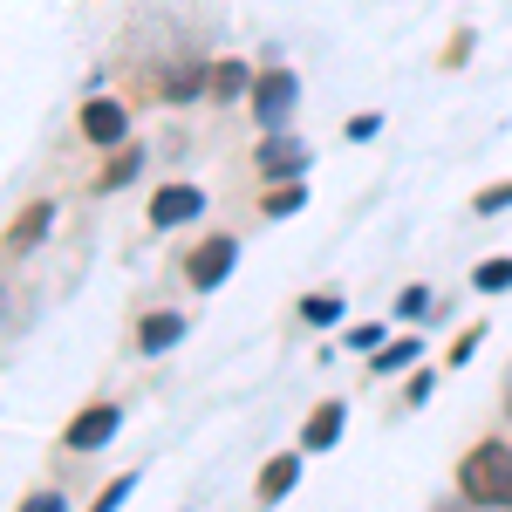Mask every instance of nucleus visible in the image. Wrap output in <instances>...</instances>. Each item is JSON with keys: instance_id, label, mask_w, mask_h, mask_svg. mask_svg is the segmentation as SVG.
I'll use <instances>...</instances> for the list:
<instances>
[{"instance_id": "nucleus-1", "label": "nucleus", "mask_w": 512, "mask_h": 512, "mask_svg": "<svg viewBox=\"0 0 512 512\" xmlns=\"http://www.w3.org/2000/svg\"><path fill=\"white\" fill-rule=\"evenodd\" d=\"M458 492H465L472 506L506 512L512 506V451L506 444H472V451L458 458Z\"/></svg>"}, {"instance_id": "nucleus-2", "label": "nucleus", "mask_w": 512, "mask_h": 512, "mask_svg": "<svg viewBox=\"0 0 512 512\" xmlns=\"http://www.w3.org/2000/svg\"><path fill=\"white\" fill-rule=\"evenodd\" d=\"M294 103H301V82L287 76V69H274V76L253 82V110H260V130H280V123L294 117Z\"/></svg>"}, {"instance_id": "nucleus-3", "label": "nucleus", "mask_w": 512, "mask_h": 512, "mask_svg": "<svg viewBox=\"0 0 512 512\" xmlns=\"http://www.w3.org/2000/svg\"><path fill=\"white\" fill-rule=\"evenodd\" d=\"M117 424H123L117 403H89L76 424H69V437H62V444H69V451H103V444L117 437Z\"/></svg>"}, {"instance_id": "nucleus-4", "label": "nucleus", "mask_w": 512, "mask_h": 512, "mask_svg": "<svg viewBox=\"0 0 512 512\" xmlns=\"http://www.w3.org/2000/svg\"><path fill=\"white\" fill-rule=\"evenodd\" d=\"M82 137H89V144H123V137H130V110L110 103V96H89V103H82Z\"/></svg>"}, {"instance_id": "nucleus-5", "label": "nucleus", "mask_w": 512, "mask_h": 512, "mask_svg": "<svg viewBox=\"0 0 512 512\" xmlns=\"http://www.w3.org/2000/svg\"><path fill=\"white\" fill-rule=\"evenodd\" d=\"M233 260H239V246H233V239H205L192 260H185V280H192L198 294H205V287H219V280L233 274Z\"/></svg>"}, {"instance_id": "nucleus-6", "label": "nucleus", "mask_w": 512, "mask_h": 512, "mask_svg": "<svg viewBox=\"0 0 512 512\" xmlns=\"http://www.w3.org/2000/svg\"><path fill=\"white\" fill-rule=\"evenodd\" d=\"M198 212H205V192H192V185H164V192L151 198V226H185Z\"/></svg>"}, {"instance_id": "nucleus-7", "label": "nucleus", "mask_w": 512, "mask_h": 512, "mask_svg": "<svg viewBox=\"0 0 512 512\" xmlns=\"http://www.w3.org/2000/svg\"><path fill=\"white\" fill-rule=\"evenodd\" d=\"M48 226H55V205H48V198H35V205H28V212L7 226V253H28V246H41V233H48Z\"/></svg>"}, {"instance_id": "nucleus-8", "label": "nucleus", "mask_w": 512, "mask_h": 512, "mask_svg": "<svg viewBox=\"0 0 512 512\" xmlns=\"http://www.w3.org/2000/svg\"><path fill=\"white\" fill-rule=\"evenodd\" d=\"M178 335H185V315H171V308H164V315H144V328H137V349H144V355H164Z\"/></svg>"}, {"instance_id": "nucleus-9", "label": "nucleus", "mask_w": 512, "mask_h": 512, "mask_svg": "<svg viewBox=\"0 0 512 512\" xmlns=\"http://www.w3.org/2000/svg\"><path fill=\"white\" fill-rule=\"evenodd\" d=\"M342 424H349V410H342V403H321L315 417H308V431H301V444H308V451H328V444L342 437Z\"/></svg>"}, {"instance_id": "nucleus-10", "label": "nucleus", "mask_w": 512, "mask_h": 512, "mask_svg": "<svg viewBox=\"0 0 512 512\" xmlns=\"http://www.w3.org/2000/svg\"><path fill=\"white\" fill-rule=\"evenodd\" d=\"M253 69H246V62H233V55H226V62H212V96H219V103H233V96H246V89H253Z\"/></svg>"}, {"instance_id": "nucleus-11", "label": "nucleus", "mask_w": 512, "mask_h": 512, "mask_svg": "<svg viewBox=\"0 0 512 512\" xmlns=\"http://www.w3.org/2000/svg\"><path fill=\"white\" fill-rule=\"evenodd\" d=\"M260 164H267V171H301V164H308V151H301L294 137L267 130V144H260Z\"/></svg>"}, {"instance_id": "nucleus-12", "label": "nucleus", "mask_w": 512, "mask_h": 512, "mask_svg": "<svg viewBox=\"0 0 512 512\" xmlns=\"http://www.w3.org/2000/svg\"><path fill=\"white\" fill-rule=\"evenodd\" d=\"M294 478H301V458H287V451H280L274 465L260 472V499H287V492H294Z\"/></svg>"}, {"instance_id": "nucleus-13", "label": "nucleus", "mask_w": 512, "mask_h": 512, "mask_svg": "<svg viewBox=\"0 0 512 512\" xmlns=\"http://www.w3.org/2000/svg\"><path fill=\"white\" fill-rule=\"evenodd\" d=\"M205 89H212V69H171V76H164V96H171V103H192Z\"/></svg>"}, {"instance_id": "nucleus-14", "label": "nucleus", "mask_w": 512, "mask_h": 512, "mask_svg": "<svg viewBox=\"0 0 512 512\" xmlns=\"http://www.w3.org/2000/svg\"><path fill=\"white\" fill-rule=\"evenodd\" d=\"M301 321H315V328L342 321V294H308V301H301Z\"/></svg>"}, {"instance_id": "nucleus-15", "label": "nucleus", "mask_w": 512, "mask_h": 512, "mask_svg": "<svg viewBox=\"0 0 512 512\" xmlns=\"http://www.w3.org/2000/svg\"><path fill=\"white\" fill-rule=\"evenodd\" d=\"M472 287H478V294H499V287H512V260H485V267L472 274Z\"/></svg>"}, {"instance_id": "nucleus-16", "label": "nucleus", "mask_w": 512, "mask_h": 512, "mask_svg": "<svg viewBox=\"0 0 512 512\" xmlns=\"http://www.w3.org/2000/svg\"><path fill=\"white\" fill-rule=\"evenodd\" d=\"M137 171H144V151H123V158L110 164V171H103V192H117V185H130Z\"/></svg>"}, {"instance_id": "nucleus-17", "label": "nucleus", "mask_w": 512, "mask_h": 512, "mask_svg": "<svg viewBox=\"0 0 512 512\" xmlns=\"http://www.w3.org/2000/svg\"><path fill=\"white\" fill-rule=\"evenodd\" d=\"M417 349H424V342H390V349L376 355V369H383V376H390V369H410V362H417Z\"/></svg>"}, {"instance_id": "nucleus-18", "label": "nucleus", "mask_w": 512, "mask_h": 512, "mask_svg": "<svg viewBox=\"0 0 512 512\" xmlns=\"http://www.w3.org/2000/svg\"><path fill=\"white\" fill-rule=\"evenodd\" d=\"M301 185H287V192H267V219H287V212H301Z\"/></svg>"}, {"instance_id": "nucleus-19", "label": "nucleus", "mask_w": 512, "mask_h": 512, "mask_svg": "<svg viewBox=\"0 0 512 512\" xmlns=\"http://www.w3.org/2000/svg\"><path fill=\"white\" fill-rule=\"evenodd\" d=\"M130 485H137V478H117V485H110V492H103V499H96V512H117L123 499H130Z\"/></svg>"}, {"instance_id": "nucleus-20", "label": "nucleus", "mask_w": 512, "mask_h": 512, "mask_svg": "<svg viewBox=\"0 0 512 512\" xmlns=\"http://www.w3.org/2000/svg\"><path fill=\"white\" fill-rule=\"evenodd\" d=\"M21 512H69V506H62V492H35V499H28Z\"/></svg>"}, {"instance_id": "nucleus-21", "label": "nucleus", "mask_w": 512, "mask_h": 512, "mask_svg": "<svg viewBox=\"0 0 512 512\" xmlns=\"http://www.w3.org/2000/svg\"><path fill=\"white\" fill-rule=\"evenodd\" d=\"M376 130H383V117H355V123H349V137H355V144H369Z\"/></svg>"}, {"instance_id": "nucleus-22", "label": "nucleus", "mask_w": 512, "mask_h": 512, "mask_svg": "<svg viewBox=\"0 0 512 512\" xmlns=\"http://www.w3.org/2000/svg\"><path fill=\"white\" fill-rule=\"evenodd\" d=\"M499 205H512V185H499V192H478V212H499Z\"/></svg>"}]
</instances>
